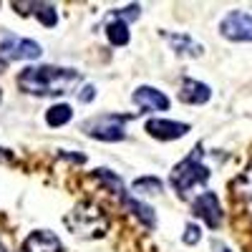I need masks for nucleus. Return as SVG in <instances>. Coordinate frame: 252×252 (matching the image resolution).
Returning <instances> with one entry per match:
<instances>
[{"label": "nucleus", "mask_w": 252, "mask_h": 252, "mask_svg": "<svg viewBox=\"0 0 252 252\" xmlns=\"http://www.w3.org/2000/svg\"><path fill=\"white\" fill-rule=\"evenodd\" d=\"M81 71L61 66H28L18 73V86L31 96H61L81 83Z\"/></svg>", "instance_id": "1"}, {"label": "nucleus", "mask_w": 252, "mask_h": 252, "mask_svg": "<svg viewBox=\"0 0 252 252\" xmlns=\"http://www.w3.org/2000/svg\"><path fill=\"white\" fill-rule=\"evenodd\" d=\"M63 224H66L71 232L78 235V237L98 240V237L106 235L109 217H106V212H103L98 204H94V202H81V204H76L71 212L66 215Z\"/></svg>", "instance_id": "2"}, {"label": "nucleus", "mask_w": 252, "mask_h": 252, "mask_svg": "<svg viewBox=\"0 0 252 252\" xmlns=\"http://www.w3.org/2000/svg\"><path fill=\"white\" fill-rule=\"evenodd\" d=\"M202 154H204L202 146H194L192 154H189L187 159H182L174 169H172L169 182H172V187L177 189L179 197H187L194 187L204 184V182L209 179V174H212V172H209L207 166L202 164Z\"/></svg>", "instance_id": "3"}, {"label": "nucleus", "mask_w": 252, "mask_h": 252, "mask_svg": "<svg viewBox=\"0 0 252 252\" xmlns=\"http://www.w3.org/2000/svg\"><path fill=\"white\" fill-rule=\"evenodd\" d=\"M129 121L131 116H124V114H101L83 124V134L96 141H124Z\"/></svg>", "instance_id": "4"}, {"label": "nucleus", "mask_w": 252, "mask_h": 252, "mask_svg": "<svg viewBox=\"0 0 252 252\" xmlns=\"http://www.w3.org/2000/svg\"><path fill=\"white\" fill-rule=\"evenodd\" d=\"M220 33L235 43H252V15L242 10H232L222 18Z\"/></svg>", "instance_id": "5"}, {"label": "nucleus", "mask_w": 252, "mask_h": 252, "mask_svg": "<svg viewBox=\"0 0 252 252\" xmlns=\"http://www.w3.org/2000/svg\"><path fill=\"white\" fill-rule=\"evenodd\" d=\"M43 48H40L35 40L31 38H20V35H5L0 40V58H8V61H35L40 58Z\"/></svg>", "instance_id": "6"}, {"label": "nucleus", "mask_w": 252, "mask_h": 252, "mask_svg": "<svg viewBox=\"0 0 252 252\" xmlns=\"http://www.w3.org/2000/svg\"><path fill=\"white\" fill-rule=\"evenodd\" d=\"M192 212L199 217V220H204V224L207 227H220L222 224V207H220V199H217V194L215 192H202L194 202H192Z\"/></svg>", "instance_id": "7"}, {"label": "nucleus", "mask_w": 252, "mask_h": 252, "mask_svg": "<svg viewBox=\"0 0 252 252\" xmlns=\"http://www.w3.org/2000/svg\"><path fill=\"white\" fill-rule=\"evenodd\" d=\"M144 131L159 141H174V139H182L189 134V124L169 121V119H149L144 126Z\"/></svg>", "instance_id": "8"}, {"label": "nucleus", "mask_w": 252, "mask_h": 252, "mask_svg": "<svg viewBox=\"0 0 252 252\" xmlns=\"http://www.w3.org/2000/svg\"><path fill=\"white\" fill-rule=\"evenodd\" d=\"M23 252H63V242L51 229H33L23 240Z\"/></svg>", "instance_id": "9"}, {"label": "nucleus", "mask_w": 252, "mask_h": 252, "mask_svg": "<svg viewBox=\"0 0 252 252\" xmlns=\"http://www.w3.org/2000/svg\"><path fill=\"white\" fill-rule=\"evenodd\" d=\"M131 101L144 111H166L169 109V98L161 91H157L154 86H139L131 96Z\"/></svg>", "instance_id": "10"}, {"label": "nucleus", "mask_w": 252, "mask_h": 252, "mask_svg": "<svg viewBox=\"0 0 252 252\" xmlns=\"http://www.w3.org/2000/svg\"><path fill=\"white\" fill-rule=\"evenodd\" d=\"M212 98V89L202 81L194 78H184L182 81V89H179V101L182 103H192V106H202Z\"/></svg>", "instance_id": "11"}, {"label": "nucleus", "mask_w": 252, "mask_h": 252, "mask_svg": "<svg viewBox=\"0 0 252 252\" xmlns=\"http://www.w3.org/2000/svg\"><path fill=\"white\" fill-rule=\"evenodd\" d=\"M121 199V204L126 207V209H129V212L146 227V229H154L157 227V217H154V209L149 207V204H144L141 199H136V197H131L129 192H126V194H121L119 197Z\"/></svg>", "instance_id": "12"}, {"label": "nucleus", "mask_w": 252, "mask_h": 252, "mask_svg": "<svg viewBox=\"0 0 252 252\" xmlns=\"http://www.w3.org/2000/svg\"><path fill=\"white\" fill-rule=\"evenodd\" d=\"M164 38L169 40V46L177 56H192V58H199L204 53V48L197 43V40H192V35L187 33H164Z\"/></svg>", "instance_id": "13"}, {"label": "nucleus", "mask_w": 252, "mask_h": 252, "mask_svg": "<svg viewBox=\"0 0 252 252\" xmlns=\"http://www.w3.org/2000/svg\"><path fill=\"white\" fill-rule=\"evenodd\" d=\"M106 38H109V43H111V46H116V48L129 46V40H131V35H129V23H124V20H119V18L109 15V23H106Z\"/></svg>", "instance_id": "14"}, {"label": "nucleus", "mask_w": 252, "mask_h": 252, "mask_svg": "<svg viewBox=\"0 0 252 252\" xmlns=\"http://www.w3.org/2000/svg\"><path fill=\"white\" fill-rule=\"evenodd\" d=\"M229 189H232V194H235L237 199L252 202V161H250V166H247V169H245L240 177H235V179H232Z\"/></svg>", "instance_id": "15"}, {"label": "nucleus", "mask_w": 252, "mask_h": 252, "mask_svg": "<svg viewBox=\"0 0 252 252\" xmlns=\"http://www.w3.org/2000/svg\"><path fill=\"white\" fill-rule=\"evenodd\" d=\"M73 119V109L68 106V103H56V106H51L46 111V124L51 126V129H58V126L68 124Z\"/></svg>", "instance_id": "16"}, {"label": "nucleus", "mask_w": 252, "mask_h": 252, "mask_svg": "<svg viewBox=\"0 0 252 252\" xmlns=\"http://www.w3.org/2000/svg\"><path fill=\"white\" fill-rule=\"evenodd\" d=\"M94 177H96V179H101V182H103V187H106L109 192H114L116 197L126 194V187H124V179H121L119 174H114L111 169H96V172H94Z\"/></svg>", "instance_id": "17"}, {"label": "nucleus", "mask_w": 252, "mask_h": 252, "mask_svg": "<svg viewBox=\"0 0 252 252\" xmlns=\"http://www.w3.org/2000/svg\"><path fill=\"white\" fill-rule=\"evenodd\" d=\"M35 18L46 28H56L58 26V13H56V8L51 3H35Z\"/></svg>", "instance_id": "18"}, {"label": "nucleus", "mask_w": 252, "mask_h": 252, "mask_svg": "<svg viewBox=\"0 0 252 252\" xmlns=\"http://www.w3.org/2000/svg\"><path fill=\"white\" fill-rule=\"evenodd\" d=\"M161 179H157V177H144V179H136L134 184H131V189L136 194H159L161 192Z\"/></svg>", "instance_id": "19"}, {"label": "nucleus", "mask_w": 252, "mask_h": 252, "mask_svg": "<svg viewBox=\"0 0 252 252\" xmlns=\"http://www.w3.org/2000/svg\"><path fill=\"white\" fill-rule=\"evenodd\" d=\"M139 13H141V8L134 3V5H129V8H121V10H111L109 15H114V18H119V20H124V23H129V20H136L139 18Z\"/></svg>", "instance_id": "20"}, {"label": "nucleus", "mask_w": 252, "mask_h": 252, "mask_svg": "<svg viewBox=\"0 0 252 252\" xmlns=\"http://www.w3.org/2000/svg\"><path fill=\"white\" fill-rule=\"evenodd\" d=\"M182 240H184V245H197V242L202 240V229H199L197 224L189 222V224L184 227V235H182Z\"/></svg>", "instance_id": "21"}, {"label": "nucleus", "mask_w": 252, "mask_h": 252, "mask_svg": "<svg viewBox=\"0 0 252 252\" xmlns=\"http://www.w3.org/2000/svg\"><path fill=\"white\" fill-rule=\"evenodd\" d=\"M94 98H96V86L86 83V86H83V89L78 91V101H81V103H91Z\"/></svg>", "instance_id": "22"}, {"label": "nucleus", "mask_w": 252, "mask_h": 252, "mask_svg": "<svg viewBox=\"0 0 252 252\" xmlns=\"http://www.w3.org/2000/svg\"><path fill=\"white\" fill-rule=\"evenodd\" d=\"M212 252H232L222 240H212Z\"/></svg>", "instance_id": "23"}, {"label": "nucleus", "mask_w": 252, "mask_h": 252, "mask_svg": "<svg viewBox=\"0 0 252 252\" xmlns=\"http://www.w3.org/2000/svg\"><path fill=\"white\" fill-rule=\"evenodd\" d=\"M13 159V152L10 149H0V161H10Z\"/></svg>", "instance_id": "24"}, {"label": "nucleus", "mask_w": 252, "mask_h": 252, "mask_svg": "<svg viewBox=\"0 0 252 252\" xmlns=\"http://www.w3.org/2000/svg\"><path fill=\"white\" fill-rule=\"evenodd\" d=\"M0 101H3V91H0Z\"/></svg>", "instance_id": "25"}, {"label": "nucleus", "mask_w": 252, "mask_h": 252, "mask_svg": "<svg viewBox=\"0 0 252 252\" xmlns=\"http://www.w3.org/2000/svg\"><path fill=\"white\" fill-rule=\"evenodd\" d=\"M0 252H5V247H0Z\"/></svg>", "instance_id": "26"}]
</instances>
